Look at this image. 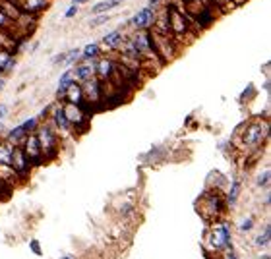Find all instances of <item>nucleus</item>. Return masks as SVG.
Returning <instances> with one entry per match:
<instances>
[{"mask_svg":"<svg viewBox=\"0 0 271 259\" xmlns=\"http://www.w3.org/2000/svg\"><path fill=\"white\" fill-rule=\"evenodd\" d=\"M205 246L213 252L233 250V230L227 221H215L205 232Z\"/></svg>","mask_w":271,"mask_h":259,"instance_id":"1","label":"nucleus"},{"mask_svg":"<svg viewBox=\"0 0 271 259\" xmlns=\"http://www.w3.org/2000/svg\"><path fill=\"white\" fill-rule=\"evenodd\" d=\"M200 211L205 223H215L225 213V201L217 192H205L200 199Z\"/></svg>","mask_w":271,"mask_h":259,"instance_id":"2","label":"nucleus"},{"mask_svg":"<svg viewBox=\"0 0 271 259\" xmlns=\"http://www.w3.org/2000/svg\"><path fill=\"white\" fill-rule=\"evenodd\" d=\"M37 141H39V147H41V153H43V159H54L58 155V137H56V131L51 124H43L37 130Z\"/></svg>","mask_w":271,"mask_h":259,"instance_id":"3","label":"nucleus"},{"mask_svg":"<svg viewBox=\"0 0 271 259\" xmlns=\"http://www.w3.org/2000/svg\"><path fill=\"white\" fill-rule=\"evenodd\" d=\"M268 133H270V124L266 120H256L244 128L240 141L246 149H256L262 145V141L268 137Z\"/></svg>","mask_w":271,"mask_h":259,"instance_id":"4","label":"nucleus"},{"mask_svg":"<svg viewBox=\"0 0 271 259\" xmlns=\"http://www.w3.org/2000/svg\"><path fill=\"white\" fill-rule=\"evenodd\" d=\"M167 12H169V16H167V21H169V33H172L174 37H182V35H186V33H188V23H186L184 16H182L174 6L167 8Z\"/></svg>","mask_w":271,"mask_h":259,"instance_id":"5","label":"nucleus"},{"mask_svg":"<svg viewBox=\"0 0 271 259\" xmlns=\"http://www.w3.org/2000/svg\"><path fill=\"white\" fill-rule=\"evenodd\" d=\"M10 166H12V170L16 172L17 178H25V176L29 174V170H31V162L27 161V157H25V153H23L21 147H14Z\"/></svg>","mask_w":271,"mask_h":259,"instance_id":"6","label":"nucleus"},{"mask_svg":"<svg viewBox=\"0 0 271 259\" xmlns=\"http://www.w3.org/2000/svg\"><path fill=\"white\" fill-rule=\"evenodd\" d=\"M21 145H23L21 149H23L27 161L31 162V166L43 162V153H41V147H39V141H37V135L35 133H29Z\"/></svg>","mask_w":271,"mask_h":259,"instance_id":"7","label":"nucleus"},{"mask_svg":"<svg viewBox=\"0 0 271 259\" xmlns=\"http://www.w3.org/2000/svg\"><path fill=\"white\" fill-rule=\"evenodd\" d=\"M157 21V16H155V10L153 8H149V6H145V8H141L137 14H136L134 17L128 21L130 25H134L136 29H139V31H143V29H149L153 23Z\"/></svg>","mask_w":271,"mask_h":259,"instance_id":"8","label":"nucleus"},{"mask_svg":"<svg viewBox=\"0 0 271 259\" xmlns=\"http://www.w3.org/2000/svg\"><path fill=\"white\" fill-rule=\"evenodd\" d=\"M62 109H64V114H66L70 126H76V128L82 126L84 130L87 128V114H85L78 105H68V103H66Z\"/></svg>","mask_w":271,"mask_h":259,"instance_id":"9","label":"nucleus"},{"mask_svg":"<svg viewBox=\"0 0 271 259\" xmlns=\"http://www.w3.org/2000/svg\"><path fill=\"white\" fill-rule=\"evenodd\" d=\"M115 70H117V62L113 58H109V56H105V58H101V60L95 62V74L99 76L97 78L99 81L111 80L115 76Z\"/></svg>","mask_w":271,"mask_h":259,"instance_id":"10","label":"nucleus"},{"mask_svg":"<svg viewBox=\"0 0 271 259\" xmlns=\"http://www.w3.org/2000/svg\"><path fill=\"white\" fill-rule=\"evenodd\" d=\"M72 74H74V81L78 80V81H87V80H91V78H95V60L93 62H85V64H78L74 70H72Z\"/></svg>","mask_w":271,"mask_h":259,"instance_id":"11","label":"nucleus"},{"mask_svg":"<svg viewBox=\"0 0 271 259\" xmlns=\"http://www.w3.org/2000/svg\"><path fill=\"white\" fill-rule=\"evenodd\" d=\"M124 41H126V37H124L122 29H115V31H111V33H107V35L103 37V45H105L107 49H113V50L120 49V47L124 45Z\"/></svg>","mask_w":271,"mask_h":259,"instance_id":"12","label":"nucleus"},{"mask_svg":"<svg viewBox=\"0 0 271 259\" xmlns=\"http://www.w3.org/2000/svg\"><path fill=\"white\" fill-rule=\"evenodd\" d=\"M64 99H66V103H68V105H78V107H80V105L84 103V91H82V85L74 81V83L66 89Z\"/></svg>","mask_w":271,"mask_h":259,"instance_id":"13","label":"nucleus"},{"mask_svg":"<svg viewBox=\"0 0 271 259\" xmlns=\"http://www.w3.org/2000/svg\"><path fill=\"white\" fill-rule=\"evenodd\" d=\"M52 122H54V128L62 130V131H70L72 126L64 114V109L62 107H54V113H52Z\"/></svg>","mask_w":271,"mask_h":259,"instance_id":"14","label":"nucleus"},{"mask_svg":"<svg viewBox=\"0 0 271 259\" xmlns=\"http://www.w3.org/2000/svg\"><path fill=\"white\" fill-rule=\"evenodd\" d=\"M17 6L21 10H25L27 14H37V12H41L49 6V0H21Z\"/></svg>","mask_w":271,"mask_h":259,"instance_id":"15","label":"nucleus"},{"mask_svg":"<svg viewBox=\"0 0 271 259\" xmlns=\"http://www.w3.org/2000/svg\"><path fill=\"white\" fill-rule=\"evenodd\" d=\"M72 83H74V74H72V70H66V72L60 76V80H58V89H56L58 99H64V93H66V89H68Z\"/></svg>","mask_w":271,"mask_h":259,"instance_id":"16","label":"nucleus"},{"mask_svg":"<svg viewBox=\"0 0 271 259\" xmlns=\"http://www.w3.org/2000/svg\"><path fill=\"white\" fill-rule=\"evenodd\" d=\"M240 192H242V182H240V180H233V184H231V190H229V194H227L225 203H227L229 207H235V205H237V201H238V197H240Z\"/></svg>","mask_w":271,"mask_h":259,"instance_id":"17","label":"nucleus"},{"mask_svg":"<svg viewBox=\"0 0 271 259\" xmlns=\"http://www.w3.org/2000/svg\"><path fill=\"white\" fill-rule=\"evenodd\" d=\"M12 151H14V145H10L8 141H2L0 143V164L10 166V162H12Z\"/></svg>","mask_w":271,"mask_h":259,"instance_id":"18","label":"nucleus"},{"mask_svg":"<svg viewBox=\"0 0 271 259\" xmlns=\"http://www.w3.org/2000/svg\"><path fill=\"white\" fill-rule=\"evenodd\" d=\"M270 244H271V227L268 225V227L264 228V232L256 238L254 246H256L258 250H266V248H270Z\"/></svg>","mask_w":271,"mask_h":259,"instance_id":"19","label":"nucleus"},{"mask_svg":"<svg viewBox=\"0 0 271 259\" xmlns=\"http://www.w3.org/2000/svg\"><path fill=\"white\" fill-rule=\"evenodd\" d=\"M119 4H120V0H103V2L95 4V6L91 8V12H93V14H107L109 10L117 8Z\"/></svg>","mask_w":271,"mask_h":259,"instance_id":"20","label":"nucleus"},{"mask_svg":"<svg viewBox=\"0 0 271 259\" xmlns=\"http://www.w3.org/2000/svg\"><path fill=\"white\" fill-rule=\"evenodd\" d=\"M97 54H99V45L97 43H91V45H87L84 50H82V60H95L97 58Z\"/></svg>","mask_w":271,"mask_h":259,"instance_id":"21","label":"nucleus"},{"mask_svg":"<svg viewBox=\"0 0 271 259\" xmlns=\"http://www.w3.org/2000/svg\"><path fill=\"white\" fill-rule=\"evenodd\" d=\"M254 223H256V219H254L252 215H246V217L240 221V225H238V232H242V234H248V232L254 228Z\"/></svg>","mask_w":271,"mask_h":259,"instance_id":"22","label":"nucleus"},{"mask_svg":"<svg viewBox=\"0 0 271 259\" xmlns=\"http://www.w3.org/2000/svg\"><path fill=\"white\" fill-rule=\"evenodd\" d=\"M82 56V50L80 49H72L70 52H66V56H64V62H62V66H66V68H70L78 58Z\"/></svg>","mask_w":271,"mask_h":259,"instance_id":"23","label":"nucleus"},{"mask_svg":"<svg viewBox=\"0 0 271 259\" xmlns=\"http://www.w3.org/2000/svg\"><path fill=\"white\" fill-rule=\"evenodd\" d=\"M270 178H271V170L270 168H266V170L258 176L256 186H258V188H266V190H268V188H270Z\"/></svg>","mask_w":271,"mask_h":259,"instance_id":"24","label":"nucleus"},{"mask_svg":"<svg viewBox=\"0 0 271 259\" xmlns=\"http://www.w3.org/2000/svg\"><path fill=\"white\" fill-rule=\"evenodd\" d=\"M109 19H111V16H109V14H99L97 17H93V19L89 21V25H91V27H99V25L107 23Z\"/></svg>","mask_w":271,"mask_h":259,"instance_id":"25","label":"nucleus"},{"mask_svg":"<svg viewBox=\"0 0 271 259\" xmlns=\"http://www.w3.org/2000/svg\"><path fill=\"white\" fill-rule=\"evenodd\" d=\"M12 23H14V21H12V19L8 17V14L0 8V31H2V29H6V27H10Z\"/></svg>","mask_w":271,"mask_h":259,"instance_id":"26","label":"nucleus"},{"mask_svg":"<svg viewBox=\"0 0 271 259\" xmlns=\"http://www.w3.org/2000/svg\"><path fill=\"white\" fill-rule=\"evenodd\" d=\"M120 213L124 215V217H132L134 215V205H130V203H126L122 209H120Z\"/></svg>","mask_w":271,"mask_h":259,"instance_id":"27","label":"nucleus"},{"mask_svg":"<svg viewBox=\"0 0 271 259\" xmlns=\"http://www.w3.org/2000/svg\"><path fill=\"white\" fill-rule=\"evenodd\" d=\"M76 14H78V6H74V4H72V6H70V8L66 10V14H64V17L68 19V17H74Z\"/></svg>","mask_w":271,"mask_h":259,"instance_id":"28","label":"nucleus"},{"mask_svg":"<svg viewBox=\"0 0 271 259\" xmlns=\"http://www.w3.org/2000/svg\"><path fill=\"white\" fill-rule=\"evenodd\" d=\"M31 250H33L37 256H41V248H39V242H37V240H31Z\"/></svg>","mask_w":271,"mask_h":259,"instance_id":"29","label":"nucleus"},{"mask_svg":"<svg viewBox=\"0 0 271 259\" xmlns=\"http://www.w3.org/2000/svg\"><path fill=\"white\" fill-rule=\"evenodd\" d=\"M6 116H8V107H6V105H0V122H2Z\"/></svg>","mask_w":271,"mask_h":259,"instance_id":"30","label":"nucleus"},{"mask_svg":"<svg viewBox=\"0 0 271 259\" xmlns=\"http://www.w3.org/2000/svg\"><path fill=\"white\" fill-rule=\"evenodd\" d=\"M225 259H238V256H237L233 250H227V252H225Z\"/></svg>","mask_w":271,"mask_h":259,"instance_id":"31","label":"nucleus"},{"mask_svg":"<svg viewBox=\"0 0 271 259\" xmlns=\"http://www.w3.org/2000/svg\"><path fill=\"white\" fill-rule=\"evenodd\" d=\"M84 2H85V0H74L72 4H74V6H78V4H84Z\"/></svg>","mask_w":271,"mask_h":259,"instance_id":"32","label":"nucleus"},{"mask_svg":"<svg viewBox=\"0 0 271 259\" xmlns=\"http://www.w3.org/2000/svg\"><path fill=\"white\" fill-rule=\"evenodd\" d=\"M2 87H4V78H0V91H2Z\"/></svg>","mask_w":271,"mask_h":259,"instance_id":"33","label":"nucleus"},{"mask_svg":"<svg viewBox=\"0 0 271 259\" xmlns=\"http://www.w3.org/2000/svg\"><path fill=\"white\" fill-rule=\"evenodd\" d=\"M260 259H271V258H270V254H264V256H262Z\"/></svg>","mask_w":271,"mask_h":259,"instance_id":"34","label":"nucleus"},{"mask_svg":"<svg viewBox=\"0 0 271 259\" xmlns=\"http://www.w3.org/2000/svg\"><path fill=\"white\" fill-rule=\"evenodd\" d=\"M194 2H203V0H194Z\"/></svg>","mask_w":271,"mask_h":259,"instance_id":"35","label":"nucleus"},{"mask_svg":"<svg viewBox=\"0 0 271 259\" xmlns=\"http://www.w3.org/2000/svg\"><path fill=\"white\" fill-rule=\"evenodd\" d=\"M62 259H70V258H62Z\"/></svg>","mask_w":271,"mask_h":259,"instance_id":"36","label":"nucleus"}]
</instances>
